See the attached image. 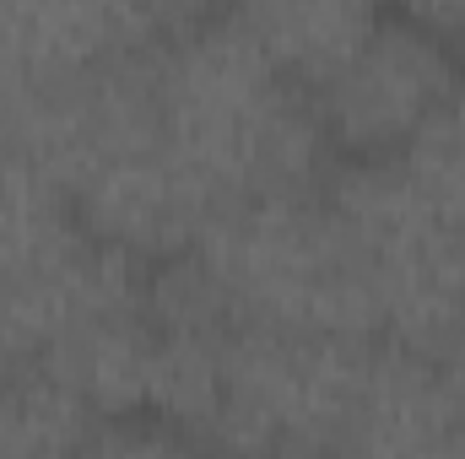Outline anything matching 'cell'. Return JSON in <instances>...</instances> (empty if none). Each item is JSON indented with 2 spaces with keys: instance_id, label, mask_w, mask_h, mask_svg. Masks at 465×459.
Wrapping results in <instances>:
<instances>
[{
  "instance_id": "cell-1",
  "label": "cell",
  "mask_w": 465,
  "mask_h": 459,
  "mask_svg": "<svg viewBox=\"0 0 465 459\" xmlns=\"http://www.w3.org/2000/svg\"><path fill=\"white\" fill-rule=\"evenodd\" d=\"M157 114L217 217L320 190L331 141L314 98L254 49L232 11H184L157 54Z\"/></svg>"
},
{
  "instance_id": "cell-2",
  "label": "cell",
  "mask_w": 465,
  "mask_h": 459,
  "mask_svg": "<svg viewBox=\"0 0 465 459\" xmlns=\"http://www.w3.org/2000/svg\"><path fill=\"white\" fill-rule=\"evenodd\" d=\"M190 265L238 330L379 341L362 265L325 190L254 200L212 217V228L190 249Z\"/></svg>"
},
{
  "instance_id": "cell-3",
  "label": "cell",
  "mask_w": 465,
  "mask_h": 459,
  "mask_svg": "<svg viewBox=\"0 0 465 459\" xmlns=\"http://www.w3.org/2000/svg\"><path fill=\"white\" fill-rule=\"evenodd\" d=\"M141 281L146 265L109 249L38 162L0 146V373H38L76 325Z\"/></svg>"
},
{
  "instance_id": "cell-4",
  "label": "cell",
  "mask_w": 465,
  "mask_h": 459,
  "mask_svg": "<svg viewBox=\"0 0 465 459\" xmlns=\"http://www.w3.org/2000/svg\"><path fill=\"white\" fill-rule=\"evenodd\" d=\"M373 346L232 330L195 449L206 459H336L351 438Z\"/></svg>"
},
{
  "instance_id": "cell-5",
  "label": "cell",
  "mask_w": 465,
  "mask_h": 459,
  "mask_svg": "<svg viewBox=\"0 0 465 459\" xmlns=\"http://www.w3.org/2000/svg\"><path fill=\"white\" fill-rule=\"evenodd\" d=\"M362 265L379 336L433 356L465 319V238L401 173V162H351L325 184Z\"/></svg>"
},
{
  "instance_id": "cell-6",
  "label": "cell",
  "mask_w": 465,
  "mask_h": 459,
  "mask_svg": "<svg viewBox=\"0 0 465 459\" xmlns=\"http://www.w3.org/2000/svg\"><path fill=\"white\" fill-rule=\"evenodd\" d=\"M465 87V60L411 11H379L351 60L314 87V114L351 162H395L417 130Z\"/></svg>"
},
{
  "instance_id": "cell-7",
  "label": "cell",
  "mask_w": 465,
  "mask_h": 459,
  "mask_svg": "<svg viewBox=\"0 0 465 459\" xmlns=\"http://www.w3.org/2000/svg\"><path fill=\"white\" fill-rule=\"evenodd\" d=\"M184 11L114 0H5L0 5V130L65 103L114 65L152 54Z\"/></svg>"
},
{
  "instance_id": "cell-8",
  "label": "cell",
  "mask_w": 465,
  "mask_h": 459,
  "mask_svg": "<svg viewBox=\"0 0 465 459\" xmlns=\"http://www.w3.org/2000/svg\"><path fill=\"white\" fill-rule=\"evenodd\" d=\"M232 16L254 38V49L282 76H292L309 98L347 65L351 49L379 22V11L357 0H260V5H238Z\"/></svg>"
},
{
  "instance_id": "cell-9",
  "label": "cell",
  "mask_w": 465,
  "mask_h": 459,
  "mask_svg": "<svg viewBox=\"0 0 465 459\" xmlns=\"http://www.w3.org/2000/svg\"><path fill=\"white\" fill-rule=\"evenodd\" d=\"M98 416L44 373H0V459H76Z\"/></svg>"
},
{
  "instance_id": "cell-10",
  "label": "cell",
  "mask_w": 465,
  "mask_h": 459,
  "mask_svg": "<svg viewBox=\"0 0 465 459\" xmlns=\"http://www.w3.org/2000/svg\"><path fill=\"white\" fill-rule=\"evenodd\" d=\"M417 195L465 238V87L417 130V141L395 157Z\"/></svg>"
},
{
  "instance_id": "cell-11",
  "label": "cell",
  "mask_w": 465,
  "mask_h": 459,
  "mask_svg": "<svg viewBox=\"0 0 465 459\" xmlns=\"http://www.w3.org/2000/svg\"><path fill=\"white\" fill-rule=\"evenodd\" d=\"M76 459H206V454L184 433L135 416V422H98Z\"/></svg>"
},
{
  "instance_id": "cell-12",
  "label": "cell",
  "mask_w": 465,
  "mask_h": 459,
  "mask_svg": "<svg viewBox=\"0 0 465 459\" xmlns=\"http://www.w3.org/2000/svg\"><path fill=\"white\" fill-rule=\"evenodd\" d=\"M428 362H433V367L444 373L450 395H455V400L465 405V319L455 325V330H450V336H444V341H439V351H433Z\"/></svg>"
},
{
  "instance_id": "cell-13",
  "label": "cell",
  "mask_w": 465,
  "mask_h": 459,
  "mask_svg": "<svg viewBox=\"0 0 465 459\" xmlns=\"http://www.w3.org/2000/svg\"><path fill=\"white\" fill-rule=\"evenodd\" d=\"M336 459H368V454H357V449H341V454H336Z\"/></svg>"
}]
</instances>
